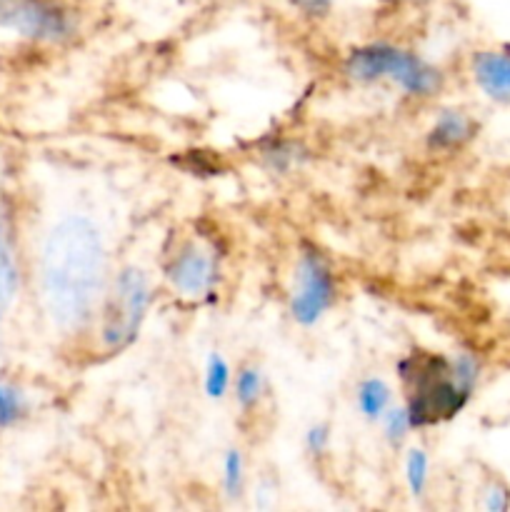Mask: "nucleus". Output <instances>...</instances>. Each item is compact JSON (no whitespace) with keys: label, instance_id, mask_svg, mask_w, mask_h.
<instances>
[{"label":"nucleus","instance_id":"obj_6","mask_svg":"<svg viewBox=\"0 0 510 512\" xmlns=\"http://www.w3.org/2000/svg\"><path fill=\"white\" fill-rule=\"evenodd\" d=\"M338 298L333 270L318 250L308 248L300 253L293 270V288H290V315L303 328H313L325 318Z\"/></svg>","mask_w":510,"mask_h":512},{"label":"nucleus","instance_id":"obj_13","mask_svg":"<svg viewBox=\"0 0 510 512\" xmlns=\"http://www.w3.org/2000/svg\"><path fill=\"white\" fill-rule=\"evenodd\" d=\"M235 403H238L240 410L250 413L260 405V400L265 398V378L260 373L258 365H243V368L235 373Z\"/></svg>","mask_w":510,"mask_h":512},{"label":"nucleus","instance_id":"obj_12","mask_svg":"<svg viewBox=\"0 0 510 512\" xmlns=\"http://www.w3.org/2000/svg\"><path fill=\"white\" fill-rule=\"evenodd\" d=\"M30 400L20 385L0 380V430H13L28 418Z\"/></svg>","mask_w":510,"mask_h":512},{"label":"nucleus","instance_id":"obj_3","mask_svg":"<svg viewBox=\"0 0 510 512\" xmlns=\"http://www.w3.org/2000/svg\"><path fill=\"white\" fill-rule=\"evenodd\" d=\"M153 303V285L148 273L135 265H125L108 283L100 303L98 338L105 353H120L138 340L140 328Z\"/></svg>","mask_w":510,"mask_h":512},{"label":"nucleus","instance_id":"obj_8","mask_svg":"<svg viewBox=\"0 0 510 512\" xmlns=\"http://www.w3.org/2000/svg\"><path fill=\"white\" fill-rule=\"evenodd\" d=\"M473 80L488 98L510 103V53L480 50L473 58Z\"/></svg>","mask_w":510,"mask_h":512},{"label":"nucleus","instance_id":"obj_9","mask_svg":"<svg viewBox=\"0 0 510 512\" xmlns=\"http://www.w3.org/2000/svg\"><path fill=\"white\" fill-rule=\"evenodd\" d=\"M475 135V123L463 110H443L428 133L430 148L455 150Z\"/></svg>","mask_w":510,"mask_h":512},{"label":"nucleus","instance_id":"obj_2","mask_svg":"<svg viewBox=\"0 0 510 512\" xmlns=\"http://www.w3.org/2000/svg\"><path fill=\"white\" fill-rule=\"evenodd\" d=\"M400 378L408 388L405 405L413 425L425 428L450 420L463 410L478 380V360L468 353L455 358L413 353L400 363Z\"/></svg>","mask_w":510,"mask_h":512},{"label":"nucleus","instance_id":"obj_19","mask_svg":"<svg viewBox=\"0 0 510 512\" xmlns=\"http://www.w3.org/2000/svg\"><path fill=\"white\" fill-rule=\"evenodd\" d=\"M485 508L488 510H505L508 508V493H505L503 488H490L488 493H485Z\"/></svg>","mask_w":510,"mask_h":512},{"label":"nucleus","instance_id":"obj_15","mask_svg":"<svg viewBox=\"0 0 510 512\" xmlns=\"http://www.w3.org/2000/svg\"><path fill=\"white\" fill-rule=\"evenodd\" d=\"M405 485L413 498H423L430 483V458L423 448H410L405 453Z\"/></svg>","mask_w":510,"mask_h":512},{"label":"nucleus","instance_id":"obj_7","mask_svg":"<svg viewBox=\"0 0 510 512\" xmlns=\"http://www.w3.org/2000/svg\"><path fill=\"white\" fill-rule=\"evenodd\" d=\"M73 18L53 0H0V30L35 43H63L73 35Z\"/></svg>","mask_w":510,"mask_h":512},{"label":"nucleus","instance_id":"obj_16","mask_svg":"<svg viewBox=\"0 0 510 512\" xmlns=\"http://www.w3.org/2000/svg\"><path fill=\"white\" fill-rule=\"evenodd\" d=\"M220 483H223V493L228 498H240L245 488V460L238 448H228L223 453V465H220Z\"/></svg>","mask_w":510,"mask_h":512},{"label":"nucleus","instance_id":"obj_11","mask_svg":"<svg viewBox=\"0 0 510 512\" xmlns=\"http://www.w3.org/2000/svg\"><path fill=\"white\" fill-rule=\"evenodd\" d=\"M18 280V263H15L13 248H10L5 230L0 228V320H5L15 298H18Z\"/></svg>","mask_w":510,"mask_h":512},{"label":"nucleus","instance_id":"obj_4","mask_svg":"<svg viewBox=\"0 0 510 512\" xmlns=\"http://www.w3.org/2000/svg\"><path fill=\"white\" fill-rule=\"evenodd\" d=\"M343 70L355 83L390 80L403 93L415 95V98H428L443 83L438 68L425 63L420 55L390 43H370L350 50Z\"/></svg>","mask_w":510,"mask_h":512},{"label":"nucleus","instance_id":"obj_5","mask_svg":"<svg viewBox=\"0 0 510 512\" xmlns=\"http://www.w3.org/2000/svg\"><path fill=\"white\" fill-rule=\"evenodd\" d=\"M163 275L170 290L180 298L205 300L215 293L220 283V258L210 243L185 238L165 255Z\"/></svg>","mask_w":510,"mask_h":512},{"label":"nucleus","instance_id":"obj_1","mask_svg":"<svg viewBox=\"0 0 510 512\" xmlns=\"http://www.w3.org/2000/svg\"><path fill=\"white\" fill-rule=\"evenodd\" d=\"M40 298L63 333L85 328L108 290V253L93 220L68 215L48 230L38 263Z\"/></svg>","mask_w":510,"mask_h":512},{"label":"nucleus","instance_id":"obj_18","mask_svg":"<svg viewBox=\"0 0 510 512\" xmlns=\"http://www.w3.org/2000/svg\"><path fill=\"white\" fill-rule=\"evenodd\" d=\"M330 440H333V435H330L328 425L315 423L305 430L303 445L308 450V455H313V458H325L330 450Z\"/></svg>","mask_w":510,"mask_h":512},{"label":"nucleus","instance_id":"obj_10","mask_svg":"<svg viewBox=\"0 0 510 512\" xmlns=\"http://www.w3.org/2000/svg\"><path fill=\"white\" fill-rule=\"evenodd\" d=\"M355 403H358L360 415L370 423H378L385 410L393 405V390L383 378H365L360 380L355 390Z\"/></svg>","mask_w":510,"mask_h":512},{"label":"nucleus","instance_id":"obj_17","mask_svg":"<svg viewBox=\"0 0 510 512\" xmlns=\"http://www.w3.org/2000/svg\"><path fill=\"white\" fill-rule=\"evenodd\" d=\"M378 423H380V428H383V438L388 440L393 448L408 438L410 430H415L408 405H390Z\"/></svg>","mask_w":510,"mask_h":512},{"label":"nucleus","instance_id":"obj_14","mask_svg":"<svg viewBox=\"0 0 510 512\" xmlns=\"http://www.w3.org/2000/svg\"><path fill=\"white\" fill-rule=\"evenodd\" d=\"M233 388V370L230 363L220 353H210L205 358V370H203V390L210 400H223L225 395Z\"/></svg>","mask_w":510,"mask_h":512}]
</instances>
